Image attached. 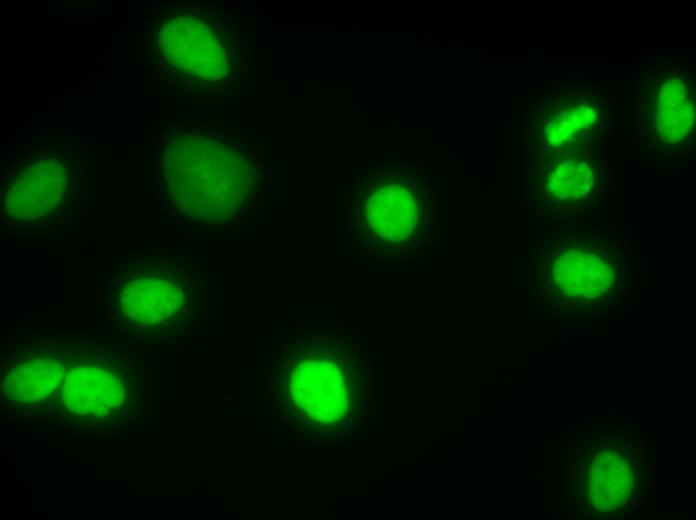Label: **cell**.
Wrapping results in <instances>:
<instances>
[{
	"mask_svg": "<svg viewBox=\"0 0 696 520\" xmlns=\"http://www.w3.org/2000/svg\"><path fill=\"white\" fill-rule=\"evenodd\" d=\"M5 193V212L22 225H39L54 219L67 203L73 172L60 155L32 156L12 171Z\"/></svg>",
	"mask_w": 696,
	"mask_h": 520,
	"instance_id": "obj_3",
	"label": "cell"
},
{
	"mask_svg": "<svg viewBox=\"0 0 696 520\" xmlns=\"http://www.w3.org/2000/svg\"><path fill=\"white\" fill-rule=\"evenodd\" d=\"M417 211L414 194L397 183L375 187L367 194L364 203L368 228L390 243L402 242L413 234L417 226Z\"/></svg>",
	"mask_w": 696,
	"mask_h": 520,
	"instance_id": "obj_6",
	"label": "cell"
},
{
	"mask_svg": "<svg viewBox=\"0 0 696 520\" xmlns=\"http://www.w3.org/2000/svg\"><path fill=\"white\" fill-rule=\"evenodd\" d=\"M63 398L78 414L102 415L112 412L124 400V383L119 375L100 363H81L66 369Z\"/></svg>",
	"mask_w": 696,
	"mask_h": 520,
	"instance_id": "obj_5",
	"label": "cell"
},
{
	"mask_svg": "<svg viewBox=\"0 0 696 520\" xmlns=\"http://www.w3.org/2000/svg\"><path fill=\"white\" fill-rule=\"evenodd\" d=\"M66 367L57 358L36 356L16 366L6 380L5 389L22 402L47 398L63 380Z\"/></svg>",
	"mask_w": 696,
	"mask_h": 520,
	"instance_id": "obj_7",
	"label": "cell"
},
{
	"mask_svg": "<svg viewBox=\"0 0 696 520\" xmlns=\"http://www.w3.org/2000/svg\"><path fill=\"white\" fill-rule=\"evenodd\" d=\"M150 29V61L167 92L226 103L249 85L253 38L234 15L178 5L157 17Z\"/></svg>",
	"mask_w": 696,
	"mask_h": 520,
	"instance_id": "obj_2",
	"label": "cell"
},
{
	"mask_svg": "<svg viewBox=\"0 0 696 520\" xmlns=\"http://www.w3.org/2000/svg\"><path fill=\"white\" fill-rule=\"evenodd\" d=\"M158 182L182 218L227 226L252 217L265 197L266 164L252 131L193 123L166 129L157 148Z\"/></svg>",
	"mask_w": 696,
	"mask_h": 520,
	"instance_id": "obj_1",
	"label": "cell"
},
{
	"mask_svg": "<svg viewBox=\"0 0 696 520\" xmlns=\"http://www.w3.org/2000/svg\"><path fill=\"white\" fill-rule=\"evenodd\" d=\"M187 294V282L176 269L136 268L120 284L119 309L135 323L161 325L179 314Z\"/></svg>",
	"mask_w": 696,
	"mask_h": 520,
	"instance_id": "obj_4",
	"label": "cell"
}]
</instances>
